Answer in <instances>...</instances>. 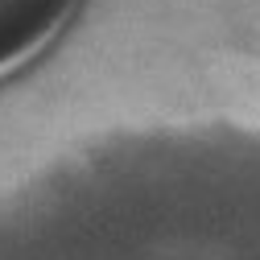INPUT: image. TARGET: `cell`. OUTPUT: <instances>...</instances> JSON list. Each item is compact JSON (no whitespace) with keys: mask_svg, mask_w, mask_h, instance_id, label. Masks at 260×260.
Returning a JSON list of instances; mask_svg holds the SVG:
<instances>
[{"mask_svg":"<svg viewBox=\"0 0 260 260\" xmlns=\"http://www.w3.org/2000/svg\"><path fill=\"white\" fill-rule=\"evenodd\" d=\"M67 0H0V67L34 50L46 29L62 17Z\"/></svg>","mask_w":260,"mask_h":260,"instance_id":"6da1fadb","label":"cell"}]
</instances>
